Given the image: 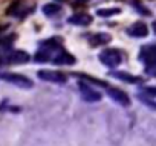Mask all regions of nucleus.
<instances>
[{
	"label": "nucleus",
	"instance_id": "f257e3e1",
	"mask_svg": "<svg viewBox=\"0 0 156 146\" xmlns=\"http://www.w3.org/2000/svg\"><path fill=\"white\" fill-rule=\"evenodd\" d=\"M0 79L5 81V82H8V84H11V85H16V87H19V88H26V90H29V88L34 87V82H32L28 76L19 75V73H0Z\"/></svg>",
	"mask_w": 156,
	"mask_h": 146
},
{
	"label": "nucleus",
	"instance_id": "f03ea898",
	"mask_svg": "<svg viewBox=\"0 0 156 146\" xmlns=\"http://www.w3.org/2000/svg\"><path fill=\"white\" fill-rule=\"evenodd\" d=\"M98 58H100L101 64H104L106 67H110V68H113V67H116V65H119V64L122 62V55H121V52L116 50V49H113V47L103 50Z\"/></svg>",
	"mask_w": 156,
	"mask_h": 146
},
{
	"label": "nucleus",
	"instance_id": "7ed1b4c3",
	"mask_svg": "<svg viewBox=\"0 0 156 146\" xmlns=\"http://www.w3.org/2000/svg\"><path fill=\"white\" fill-rule=\"evenodd\" d=\"M138 99L147 105L150 110H154L156 108V90L154 87H142L138 93Z\"/></svg>",
	"mask_w": 156,
	"mask_h": 146
},
{
	"label": "nucleus",
	"instance_id": "20e7f679",
	"mask_svg": "<svg viewBox=\"0 0 156 146\" xmlns=\"http://www.w3.org/2000/svg\"><path fill=\"white\" fill-rule=\"evenodd\" d=\"M37 76L41 79V81H46V82H54V84H64L67 81V76L64 73H60V71H54V70H40L37 73Z\"/></svg>",
	"mask_w": 156,
	"mask_h": 146
},
{
	"label": "nucleus",
	"instance_id": "39448f33",
	"mask_svg": "<svg viewBox=\"0 0 156 146\" xmlns=\"http://www.w3.org/2000/svg\"><path fill=\"white\" fill-rule=\"evenodd\" d=\"M78 90H80V93H81L83 101H86V102L94 104V102H100L101 101V95L95 88H92L89 84H86V82H78Z\"/></svg>",
	"mask_w": 156,
	"mask_h": 146
},
{
	"label": "nucleus",
	"instance_id": "423d86ee",
	"mask_svg": "<svg viewBox=\"0 0 156 146\" xmlns=\"http://www.w3.org/2000/svg\"><path fill=\"white\" fill-rule=\"evenodd\" d=\"M139 59L145 64V67L150 71H153V68H154V46L153 44L142 46L141 52H139Z\"/></svg>",
	"mask_w": 156,
	"mask_h": 146
},
{
	"label": "nucleus",
	"instance_id": "0eeeda50",
	"mask_svg": "<svg viewBox=\"0 0 156 146\" xmlns=\"http://www.w3.org/2000/svg\"><path fill=\"white\" fill-rule=\"evenodd\" d=\"M106 91H107V95H109V98L113 101V102H116V104H119V105H122V107H127V105H130V98L127 96V93H124L122 90H119V88H115V87H106Z\"/></svg>",
	"mask_w": 156,
	"mask_h": 146
},
{
	"label": "nucleus",
	"instance_id": "6e6552de",
	"mask_svg": "<svg viewBox=\"0 0 156 146\" xmlns=\"http://www.w3.org/2000/svg\"><path fill=\"white\" fill-rule=\"evenodd\" d=\"M51 62H54V64H57V65H70V64L75 62V56L70 55V53H67L63 47H60V49L54 53Z\"/></svg>",
	"mask_w": 156,
	"mask_h": 146
},
{
	"label": "nucleus",
	"instance_id": "1a4fd4ad",
	"mask_svg": "<svg viewBox=\"0 0 156 146\" xmlns=\"http://www.w3.org/2000/svg\"><path fill=\"white\" fill-rule=\"evenodd\" d=\"M127 34H129L130 37H133V38H144V37L148 35V28H147L145 23L136 22V23H133L130 28H127Z\"/></svg>",
	"mask_w": 156,
	"mask_h": 146
},
{
	"label": "nucleus",
	"instance_id": "9d476101",
	"mask_svg": "<svg viewBox=\"0 0 156 146\" xmlns=\"http://www.w3.org/2000/svg\"><path fill=\"white\" fill-rule=\"evenodd\" d=\"M6 61L11 64H25L29 61V55L23 50H11L6 55Z\"/></svg>",
	"mask_w": 156,
	"mask_h": 146
},
{
	"label": "nucleus",
	"instance_id": "9b49d317",
	"mask_svg": "<svg viewBox=\"0 0 156 146\" xmlns=\"http://www.w3.org/2000/svg\"><path fill=\"white\" fill-rule=\"evenodd\" d=\"M110 76L115 78V79H119V81L129 82V84H139V82H141V78L133 76L132 73H127V71H112V73H110Z\"/></svg>",
	"mask_w": 156,
	"mask_h": 146
},
{
	"label": "nucleus",
	"instance_id": "f8f14e48",
	"mask_svg": "<svg viewBox=\"0 0 156 146\" xmlns=\"http://www.w3.org/2000/svg\"><path fill=\"white\" fill-rule=\"evenodd\" d=\"M90 22H92V17L87 14H75L67 18V23L75 25V26H87L90 25Z\"/></svg>",
	"mask_w": 156,
	"mask_h": 146
},
{
	"label": "nucleus",
	"instance_id": "ddd939ff",
	"mask_svg": "<svg viewBox=\"0 0 156 146\" xmlns=\"http://www.w3.org/2000/svg\"><path fill=\"white\" fill-rule=\"evenodd\" d=\"M110 40H112V37L104 32H98V34H94L89 37V43L92 46H103V44H107Z\"/></svg>",
	"mask_w": 156,
	"mask_h": 146
},
{
	"label": "nucleus",
	"instance_id": "4468645a",
	"mask_svg": "<svg viewBox=\"0 0 156 146\" xmlns=\"http://www.w3.org/2000/svg\"><path fill=\"white\" fill-rule=\"evenodd\" d=\"M61 12V6L57 5V3H46L43 6V14L46 17H55Z\"/></svg>",
	"mask_w": 156,
	"mask_h": 146
},
{
	"label": "nucleus",
	"instance_id": "2eb2a0df",
	"mask_svg": "<svg viewBox=\"0 0 156 146\" xmlns=\"http://www.w3.org/2000/svg\"><path fill=\"white\" fill-rule=\"evenodd\" d=\"M118 14H121V9L119 8H101V9H98L97 11V15L98 17H113V15H118Z\"/></svg>",
	"mask_w": 156,
	"mask_h": 146
},
{
	"label": "nucleus",
	"instance_id": "dca6fc26",
	"mask_svg": "<svg viewBox=\"0 0 156 146\" xmlns=\"http://www.w3.org/2000/svg\"><path fill=\"white\" fill-rule=\"evenodd\" d=\"M57 2H66V0H57Z\"/></svg>",
	"mask_w": 156,
	"mask_h": 146
},
{
	"label": "nucleus",
	"instance_id": "f3484780",
	"mask_svg": "<svg viewBox=\"0 0 156 146\" xmlns=\"http://www.w3.org/2000/svg\"><path fill=\"white\" fill-rule=\"evenodd\" d=\"M0 64H2V62H0Z\"/></svg>",
	"mask_w": 156,
	"mask_h": 146
}]
</instances>
